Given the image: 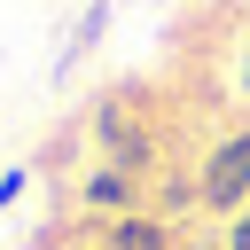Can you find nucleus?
I'll return each instance as SVG.
<instances>
[{
  "label": "nucleus",
  "mask_w": 250,
  "mask_h": 250,
  "mask_svg": "<svg viewBox=\"0 0 250 250\" xmlns=\"http://www.w3.org/2000/svg\"><path fill=\"white\" fill-rule=\"evenodd\" d=\"M102 250H180V227L156 211H125V219H94Z\"/></svg>",
  "instance_id": "nucleus-4"
},
{
  "label": "nucleus",
  "mask_w": 250,
  "mask_h": 250,
  "mask_svg": "<svg viewBox=\"0 0 250 250\" xmlns=\"http://www.w3.org/2000/svg\"><path fill=\"white\" fill-rule=\"evenodd\" d=\"M219 250H250V203H242V211L227 219V242H219Z\"/></svg>",
  "instance_id": "nucleus-7"
},
{
  "label": "nucleus",
  "mask_w": 250,
  "mask_h": 250,
  "mask_svg": "<svg viewBox=\"0 0 250 250\" xmlns=\"http://www.w3.org/2000/svg\"><path fill=\"white\" fill-rule=\"evenodd\" d=\"M195 188H203V211H242L250 203V125H234L203 164H195Z\"/></svg>",
  "instance_id": "nucleus-1"
},
{
  "label": "nucleus",
  "mask_w": 250,
  "mask_h": 250,
  "mask_svg": "<svg viewBox=\"0 0 250 250\" xmlns=\"http://www.w3.org/2000/svg\"><path fill=\"white\" fill-rule=\"evenodd\" d=\"M78 203H86L94 219H125V211H148V203H141V180H133L125 164H94V172L78 180Z\"/></svg>",
  "instance_id": "nucleus-3"
},
{
  "label": "nucleus",
  "mask_w": 250,
  "mask_h": 250,
  "mask_svg": "<svg viewBox=\"0 0 250 250\" xmlns=\"http://www.w3.org/2000/svg\"><path fill=\"white\" fill-rule=\"evenodd\" d=\"M156 219H180V211H203V188H195V172H164L156 180V203H148Z\"/></svg>",
  "instance_id": "nucleus-5"
},
{
  "label": "nucleus",
  "mask_w": 250,
  "mask_h": 250,
  "mask_svg": "<svg viewBox=\"0 0 250 250\" xmlns=\"http://www.w3.org/2000/svg\"><path fill=\"white\" fill-rule=\"evenodd\" d=\"M23 180H31V164H16V172H0V211H8L16 195H23Z\"/></svg>",
  "instance_id": "nucleus-8"
},
{
  "label": "nucleus",
  "mask_w": 250,
  "mask_h": 250,
  "mask_svg": "<svg viewBox=\"0 0 250 250\" xmlns=\"http://www.w3.org/2000/svg\"><path fill=\"white\" fill-rule=\"evenodd\" d=\"M94 141H102V164H125L133 180H148V164L164 156V133L156 125H133L125 102H102L94 109Z\"/></svg>",
  "instance_id": "nucleus-2"
},
{
  "label": "nucleus",
  "mask_w": 250,
  "mask_h": 250,
  "mask_svg": "<svg viewBox=\"0 0 250 250\" xmlns=\"http://www.w3.org/2000/svg\"><path fill=\"white\" fill-rule=\"evenodd\" d=\"M102 31H109V0H94V8H86V16L70 23V55H86V47L102 39Z\"/></svg>",
  "instance_id": "nucleus-6"
}]
</instances>
